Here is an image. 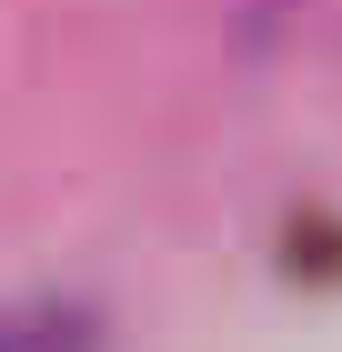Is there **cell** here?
I'll list each match as a JSON object with an SVG mask.
<instances>
[{"mask_svg":"<svg viewBox=\"0 0 342 352\" xmlns=\"http://www.w3.org/2000/svg\"><path fill=\"white\" fill-rule=\"evenodd\" d=\"M0 352H91V322L61 302H21V312H0Z\"/></svg>","mask_w":342,"mask_h":352,"instance_id":"obj_1","label":"cell"}]
</instances>
